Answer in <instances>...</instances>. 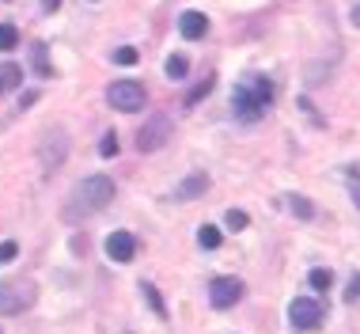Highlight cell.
Returning <instances> with one entry per match:
<instances>
[{"label":"cell","mask_w":360,"mask_h":334,"mask_svg":"<svg viewBox=\"0 0 360 334\" xmlns=\"http://www.w3.org/2000/svg\"><path fill=\"white\" fill-rule=\"evenodd\" d=\"M114 65H137V49H133V46L114 49Z\"/></svg>","instance_id":"20"},{"label":"cell","mask_w":360,"mask_h":334,"mask_svg":"<svg viewBox=\"0 0 360 334\" xmlns=\"http://www.w3.org/2000/svg\"><path fill=\"white\" fill-rule=\"evenodd\" d=\"M352 202L360 205V179H352Z\"/></svg>","instance_id":"26"},{"label":"cell","mask_w":360,"mask_h":334,"mask_svg":"<svg viewBox=\"0 0 360 334\" xmlns=\"http://www.w3.org/2000/svg\"><path fill=\"white\" fill-rule=\"evenodd\" d=\"M110 202H114V179H107V175H91V179L76 182L73 194L65 198V220L91 217V213L107 209Z\"/></svg>","instance_id":"1"},{"label":"cell","mask_w":360,"mask_h":334,"mask_svg":"<svg viewBox=\"0 0 360 334\" xmlns=\"http://www.w3.org/2000/svg\"><path fill=\"white\" fill-rule=\"evenodd\" d=\"M19 46V31L12 23H0V49H16Z\"/></svg>","instance_id":"16"},{"label":"cell","mask_w":360,"mask_h":334,"mask_svg":"<svg viewBox=\"0 0 360 334\" xmlns=\"http://www.w3.org/2000/svg\"><path fill=\"white\" fill-rule=\"evenodd\" d=\"M34 300V285H0V315H16Z\"/></svg>","instance_id":"7"},{"label":"cell","mask_w":360,"mask_h":334,"mask_svg":"<svg viewBox=\"0 0 360 334\" xmlns=\"http://www.w3.org/2000/svg\"><path fill=\"white\" fill-rule=\"evenodd\" d=\"M31 69H34V73H38V76H49V73H53V69H49V61H46V42H34V49H31Z\"/></svg>","instance_id":"11"},{"label":"cell","mask_w":360,"mask_h":334,"mask_svg":"<svg viewBox=\"0 0 360 334\" xmlns=\"http://www.w3.org/2000/svg\"><path fill=\"white\" fill-rule=\"evenodd\" d=\"M239 296H243V281H239V277H213V285H209V300H213L216 311H228Z\"/></svg>","instance_id":"6"},{"label":"cell","mask_w":360,"mask_h":334,"mask_svg":"<svg viewBox=\"0 0 360 334\" xmlns=\"http://www.w3.org/2000/svg\"><path fill=\"white\" fill-rule=\"evenodd\" d=\"M61 8V0H42V12H57Z\"/></svg>","instance_id":"25"},{"label":"cell","mask_w":360,"mask_h":334,"mask_svg":"<svg viewBox=\"0 0 360 334\" xmlns=\"http://www.w3.org/2000/svg\"><path fill=\"white\" fill-rule=\"evenodd\" d=\"M179 31H182V38H201V34L209 31L205 12H182L179 16Z\"/></svg>","instance_id":"9"},{"label":"cell","mask_w":360,"mask_h":334,"mask_svg":"<svg viewBox=\"0 0 360 334\" xmlns=\"http://www.w3.org/2000/svg\"><path fill=\"white\" fill-rule=\"evenodd\" d=\"M0 91H4V84H0Z\"/></svg>","instance_id":"28"},{"label":"cell","mask_w":360,"mask_h":334,"mask_svg":"<svg viewBox=\"0 0 360 334\" xmlns=\"http://www.w3.org/2000/svg\"><path fill=\"white\" fill-rule=\"evenodd\" d=\"M288 209H292L300 220H311L315 217V205L307 202V198H300V194H288Z\"/></svg>","instance_id":"12"},{"label":"cell","mask_w":360,"mask_h":334,"mask_svg":"<svg viewBox=\"0 0 360 334\" xmlns=\"http://www.w3.org/2000/svg\"><path fill=\"white\" fill-rule=\"evenodd\" d=\"M345 300H349V304H357V300H360V274L352 277V285L345 289Z\"/></svg>","instance_id":"23"},{"label":"cell","mask_w":360,"mask_h":334,"mask_svg":"<svg viewBox=\"0 0 360 334\" xmlns=\"http://www.w3.org/2000/svg\"><path fill=\"white\" fill-rule=\"evenodd\" d=\"M107 254L114 262H129L133 254H137V239H133L129 232H110L107 236Z\"/></svg>","instance_id":"8"},{"label":"cell","mask_w":360,"mask_h":334,"mask_svg":"<svg viewBox=\"0 0 360 334\" xmlns=\"http://www.w3.org/2000/svg\"><path fill=\"white\" fill-rule=\"evenodd\" d=\"M144 88H140L137 80H118L107 88V103L114 106V110H125V115H133V110H140L144 106Z\"/></svg>","instance_id":"3"},{"label":"cell","mask_w":360,"mask_h":334,"mask_svg":"<svg viewBox=\"0 0 360 334\" xmlns=\"http://www.w3.org/2000/svg\"><path fill=\"white\" fill-rule=\"evenodd\" d=\"M144 296H148V304H152V311L164 319V315H167V304H164V296L156 293V285H144Z\"/></svg>","instance_id":"17"},{"label":"cell","mask_w":360,"mask_h":334,"mask_svg":"<svg viewBox=\"0 0 360 334\" xmlns=\"http://www.w3.org/2000/svg\"><path fill=\"white\" fill-rule=\"evenodd\" d=\"M0 84H4V88H16L19 84V65H4L0 69Z\"/></svg>","instance_id":"22"},{"label":"cell","mask_w":360,"mask_h":334,"mask_svg":"<svg viewBox=\"0 0 360 334\" xmlns=\"http://www.w3.org/2000/svg\"><path fill=\"white\" fill-rule=\"evenodd\" d=\"M205 190H209V179H205V175H190V179H182V187H175V198L190 202V198L205 194Z\"/></svg>","instance_id":"10"},{"label":"cell","mask_w":360,"mask_h":334,"mask_svg":"<svg viewBox=\"0 0 360 334\" xmlns=\"http://www.w3.org/2000/svg\"><path fill=\"white\" fill-rule=\"evenodd\" d=\"M352 23L360 27V4H357V8H352Z\"/></svg>","instance_id":"27"},{"label":"cell","mask_w":360,"mask_h":334,"mask_svg":"<svg viewBox=\"0 0 360 334\" xmlns=\"http://www.w3.org/2000/svg\"><path fill=\"white\" fill-rule=\"evenodd\" d=\"M16 254H19V243L16 239H4V243H0V266H8Z\"/></svg>","instance_id":"19"},{"label":"cell","mask_w":360,"mask_h":334,"mask_svg":"<svg viewBox=\"0 0 360 334\" xmlns=\"http://www.w3.org/2000/svg\"><path fill=\"white\" fill-rule=\"evenodd\" d=\"M205 91H209V84H197V88H194V91H190V103H197V99H201V95H205Z\"/></svg>","instance_id":"24"},{"label":"cell","mask_w":360,"mask_h":334,"mask_svg":"<svg viewBox=\"0 0 360 334\" xmlns=\"http://www.w3.org/2000/svg\"><path fill=\"white\" fill-rule=\"evenodd\" d=\"M288 319H292L296 331H315L322 323V304L311 300V296H296L292 308H288Z\"/></svg>","instance_id":"4"},{"label":"cell","mask_w":360,"mask_h":334,"mask_svg":"<svg viewBox=\"0 0 360 334\" xmlns=\"http://www.w3.org/2000/svg\"><path fill=\"white\" fill-rule=\"evenodd\" d=\"M99 152L107 156V160H110V156H118V137H114V133H103V141H99Z\"/></svg>","instance_id":"21"},{"label":"cell","mask_w":360,"mask_h":334,"mask_svg":"<svg viewBox=\"0 0 360 334\" xmlns=\"http://www.w3.org/2000/svg\"><path fill=\"white\" fill-rule=\"evenodd\" d=\"M171 137V118L167 115H156V118H148L144 122V130L137 133V148L140 152H156L164 141Z\"/></svg>","instance_id":"5"},{"label":"cell","mask_w":360,"mask_h":334,"mask_svg":"<svg viewBox=\"0 0 360 334\" xmlns=\"http://www.w3.org/2000/svg\"><path fill=\"white\" fill-rule=\"evenodd\" d=\"M186 73H190V61L182 58V53H171V58H167V76H171V80H182Z\"/></svg>","instance_id":"13"},{"label":"cell","mask_w":360,"mask_h":334,"mask_svg":"<svg viewBox=\"0 0 360 334\" xmlns=\"http://www.w3.org/2000/svg\"><path fill=\"white\" fill-rule=\"evenodd\" d=\"M224 224H228L231 232H243V228H246V213H243V209H228V217H224Z\"/></svg>","instance_id":"18"},{"label":"cell","mask_w":360,"mask_h":334,"mask_svg":"<svg viewBox=\"0 0 360 334\" xmlns=\"http://www.w3.org/2000/svg\"><path fill=\"white\" fill-rule=\"evenodd\" d=\"M197 243H201L205 251H216V247H220V228H213V224H205V228L197 232Z\"/></svg>","instance_id":"14"},{"label":"cell","mask_w":360,"mask_h":334,"mask_svg":"<svg viewBox=\"0 0 360 334\" xmlns=\"http://www.w3.org/2000/svg\"><path fill=\"white\" fill-rule=\"evenodd\" d=\"M270 103H273V84L266 76H246V84H239L235 99H231V106L243 122H258Z\"/></svg>","instance_id":"2"},{"label":"cell","mask_w":360,"mask_h":334,"mask_svg":"<svg viewBox=\"0 0 360 334\" xmlns=\"http://www.w3.org/2000/svg\"><path fill=\"white\" fill-rule=\"evenodd\" d=\"M307 281H311V289L326 293V289L334 285V274H330V270H311V277H307Z\"/></svg>","instance_id":"15"}]
</instances>
